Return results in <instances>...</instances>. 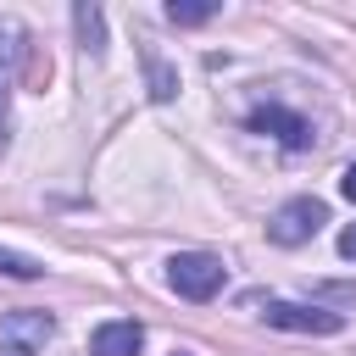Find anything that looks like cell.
I'll return each instance as SVG.
<instances>
[{"instance_id": "cell-1", "label": "cell", "mask_w": 356, "mask_h": 356, "mask_svg": "<svg viewBox=\"0 0 356 356\" xmlns=\"http://www.w3.org/2000/svg\"><path fill=\"white\" fill-rule=\"evenodd\" d=\"M222 278H228V267H222L217 256H206V250H178V256L167 261V284H172L184 300H211V295L222 289Z\"/></svg>"}, {"instance_id": "cell-2", "label": "cell", "mask_w": 356, "mask_h": 356, "mask_svg": "<svg viewBox=\"0 0 356 356\" xmlns=\"http://www.w3.org/2000/svg\"><path fill=\"white\" fill-rule=\"evenodd\" d=\"M323 222H328V206H323L317 195H295V200H284V206L267 217V239H273V245H306Z\"/></svg>"}, {"instance_id": "cell-3", "label": "cell", "mask_w": 356, "mask_h": 356, "mask_svg": "<svg viewBox=\"0 0 356 356\" xmlns=\"http://www.w3.org/2000/svg\"><path fill=\"white\" fill-rule=\"evenodd\" d=\"M22 50H28V28L17 17H0V150L11 139V89H17Z\"/></svg>"}, {"instance_id": "cell-4", "label": "cell", "mask_w": 356, "mask_h": 356, "mask_svg": "<svg viewBox=\"0 0 356 356\" xmlns=\"http://www.w3.org/2000/svg\"><path fill=\"white\" fill-rule=\"evenodd\" d=\"M250 134H273L284 150H312V122L300 117V111H289V106H278V100H267V106H256L250 111Z\"/></svg>"}, {"instance_id": "cell-5", "label": "cell", "mask_w": 356, "mask_h": 356, "mask_svg": "<svg viewBox=\"0 0 356 356\" xmlns=\"http://www.w3.org/2000/svg\"><path fill=\"white\" fill-rule=\"evenodd\" d=\"M273 328H289V334H339V312H328V306H306V300H267V312H261Z\"/></svg>"}, {"instance_id": "cell-6", "label": "cell", "mask_w": 356, "mask_h": 356, "mask_svg": "<svg viewBox=\"0 0 356 356\" xmlns=\"http://www.w3.org/2000/svg\"><path fill=\"white\" fill-rule=\"evenodd\" d=\"M50 334H56L50 312H11L6 328H0V356H33Z\"/></svg>"}, {"instance_id": "cell-7", "label": "cell", "mask_w": 356, "mask_h": 356, "mask_svg": "<svg viewBox=\"0 0 356 356\" xmlns=\"http://www.w3.org/2000/svg\"><path fill=\"white\" fill-rule=\"evenodd\" d=\"M139 345H145V328L128 323V317H111V323H100L89 334V350L95 356H139Z\"/></svg>"}, {"instance_id": "cell-8", "label": "cell", "mask_w": 356, "mask_h": 356, "mask_svg": "<svg viewBox=\"0 0 356 356\" xmlns=\"http://www.w3.org/2000/svg\"><path fill=\"white\" fill-rule=\"evenodd\" d=\"M72 28H78V44L89 50V56H100L106 50V22H100V6H72Z\"/></svg>"}, {"instance_id": "cell-9", "label": "cell", "mask_w": 356, "mask_h": 356, "mask_svg": "<svg viewBox=\"0 0 356 356\" xmlns=\"http://www.w3.org/2000/svg\"><path fill=\"white\" fill-rule=\"evenodd\" d=\"M145 67H150V100H172V95H178V72H172L156 50H145Z\"/></svg>"}, {"instance_id": "cell-10", "label": "cell", "mask_w": 356, "mask_h": 356, "mask_svg": "<svg viewBox=\"0 0 356 356\" xmlns=\"http://www.w3.org/2000/svg\"><path fill=\"white\" fill-rule=\"evenodd\" d=\"M0 273H6V278H39V273H44V261H33V256H22V250H6V245H0Z\"/></svg>"}, {"instance_id": "cell-11", "label": "cell", "mask_w": 356, "mask_h": 356, "mask_svg": "<svg viewBox=\"0 0 356 356\" xmlns=\"http://www.w3.org/2000/svg\"><path fill=\"white\" fill-rule=\"evenodd\" d=\"M211 17H217V6H184V0L167 6V22H178V28H200V22H211Z\"/></svg>"}, {"instance_id": "cell-12", "label": "cell", "mask_w": 356, "mask_h": 356, "mask_svg": "<svg viewBox=\"0 0 356 356\" xmlns=\"http://www.w3.org/2000/svg\"><path fill=\"white\" fill-rule=\"evenodd\" d=\"M339 256H345V261H356V222L339 234Z\"/></svg>"}, {"instance_id": "cell-13", "label": "cell", "mask_w": 356, "mask_h": 356, "mask_svg": "<svg viewBox=\"0 0 356 356\" xmlns=\"http://www.w3.org/2000/svg\"><path fill=\"white\" fill-rule=\"evenodd\" d=\"M339 195H345V200H356V161L345 167V178H339Z\"/></svg>"}]
</instances>
